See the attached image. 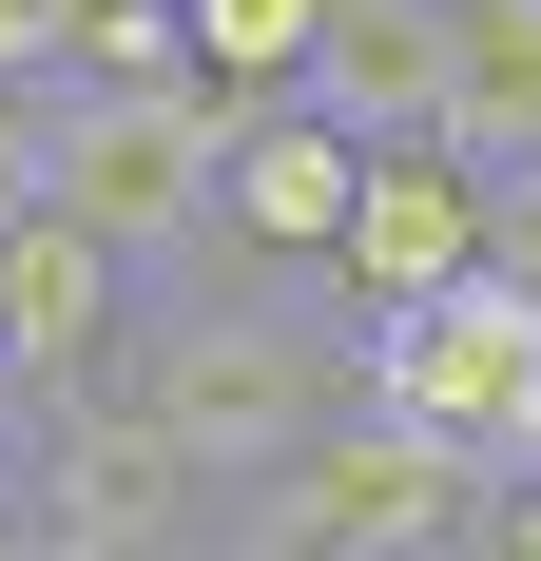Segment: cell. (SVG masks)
<instances>
[{
    "label": "cell",
    "mask_w": 541,
    "mask_h": 561,
    "mask_svg": "<svg viewBox=\"0 0 541 561\" xmlns=\"http://www.w3.org/2000/svg\"><path fill=\"white\" fill-rule=\"evenodd\" d=\"M116 388L194 446V484H232V465H270L290 426H329V407H348V330L232 310V290H194V252H156V272H136V310H116Z\"/></svg>",
    "instance_id": "cell-1"
},
{
    "label": "cell",
    "mask_w": 541,
    "mask_h": 561,
    "mask_svg": "<svg viewBox=\"0 0 541 561\" xmlns=\"http://www.w3.org/2000/svg\"><path fill=\"white\" fill-rule=\"evenodd\" d=\"M214 542H252V561H445V542H484V484L348 388L329 426H290L270 465L214 484Z\"/></svg>",
    "instance_id": "cell-2"
},
{
    "label": "cell",
    "mask_w": 541,
    "mask_h": 561,
    "mask_svg": "<svg viewBox=\"0 0 541 561\" xmlns=\"http://www.w3.org/2000/svg\"><path fill=\"white\" fill-rule=\"evenodd\" d=\"M348 388L387 407V426H426L464 484H503V465H541V290L503 272H445V290H406V310H368L348 330Z\"/></svg>",
    "instance_id": "cell-3"
},
{
    "label": "cell",
    "mask_w": 541,
    "mask_h": 561,
    "mask_svg": "<svg viewBox=\"0 0 541 561\" xmlns=\"http://www.w3.org/2000/svg\"><path fill=\"white\" fill-rule=\"evenodd\" d=\"M0 542L20 561H174V542H214V484H194V446L97 368V388H58L39 426H20Z\"/></svg>",
    "instance_id": "cell-4"
},
{
    "label": "cell",
    "mask_w": 541,
    "mask_h": 561,
    "mask_svg": "<svg viewBox=\"0 0 541 561\" xmlns=\"http://www.w3.org/2000/svg\"><path fill=\"white\" fill-rule=\"evenodd\" d=\"M39 194L78 232H116L136 272L194 252V214H214V78H39Z\"/></svg>",
    "instance_id": "cell-5"
},
{
    "label": "cell",
    "mask_w": 541,
    "mask_h": 561,
    "mask_svg": "<svg viewBox=\"0 0 541 561\" xmlns=\"http://www.w3.org/2000/svg\"><path fill=\"white\" fill-rule=\"evenodd\" d=\"M368 136L329 98H214V214H194V272H329V214H348Z\"/></svg>",
    "instance_id": "cell-6"
},
{
    "label": "cell",
    "mask_w": 541,
    "mask_h": 561,
    "mask_svg": "<svg viewBox=\"0 0 541 561\" xmlns=\"http://www.w3.org/2000/svg\"><path fill=\"white\" fill-rule=\"evenodd\" d=\"M484 252H503V174L445 156V136H368L348 214H329V290H348V330L406 310V290H445V272H484Z\"/></svg>",
    "instance_id": "cell-7"
},
{
    "label": "cell",
    "mask_w": 541,
    "mask_h": 561,
    "mask_svg": "<svg viewBox=\"0 0 541 561\" xmlns=\"http://www.w3.org/2000/svg\"><path fill=\"white\" fill-rule=\"evenodd\" d=\"M116 310H136V252L78 232L58 194H20V214H0V388H20V407L97 388V368H116Z\"/></svg>",
    "instance_id": "cell-8"
},
{
    "label": "cell",
    "mask_w": 541,
    "mask_h": 561,
    "mask_svg": "<svg viewBox=\"0 0 541 561\" xmlns=\"http://www.w3.org/2000/svg\"><path fill=\"white\" fill-rule=\"evenodd\" d=\"M445 156L541 174V0H445V98H426Z\"/></svg>",
    "instance_id": "cell-9"
},
{
    "label": "cell",
    "mask_w": 541,
    "mask_h": 561,
    "mask_svg": "<svg viewBox=\"0 0 541 561\" xmlns=\"http://www.w3.org/2000/svg\"><path fill=\"white\" fill-rule=\"evenodd\" d=\"M310 98L348 116V136H426V98H445V0H329Z\"/></svg>",
    "instance_id": "cell-10"
},
{
    "label": "cell",
    "mask_w": 541,
    "mask_h": 561,
    "mask_svg": "<svg viewBox=\"0 0 541 561\" xmlns=\"http://www.w3.org/2000/svg\"><path fill=\"white\" fill-rule=\"evenodd\" d=\"M174 39H194V78H214V98H310L329 0H174Z\"/></svg>",
    "instance_id": "cell-11"
},
{
    "label": "cell",
    "mask_w": 541,
    "mask_h": 561,
    "mask_svg": "<svg viewBox=\"0 0 541 561\" xmlns=\"http://www.w3.org/2000/svg\"><path fill=\"white\" fill-rule=\"evenodd\" d=\"M78 20H97V0H0V78H20V98L78 78Z\"/></svg>",
    "instance_id": "cell-12"
},
{
    "label": "cell",
    "mask_w": 541,
    "mask_h": 561,
    "mask_svg": "<svg viewBox=\"0 0 541 561\" xmlns=\"http://www.w3.org/2000/svg\"><path fill=\"white\" fill-rule=\"evenodd\" d=\"M20 426H39V407H20V388H0V484H20Z\"/></svg>",
    "instance_id": "cell-13"
}]
</instances>
